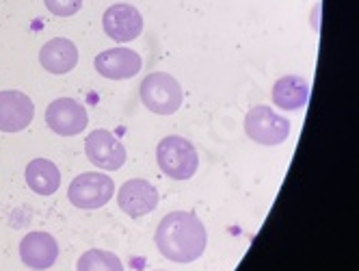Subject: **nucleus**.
Returning <instances> with one entry per match:
<instances>
[{
  "mask_svg": "<svg viewBox=\"0 0 359 271\" xmlns=\"http://www.w3.org/2000/svg\"><path fill=\"white\" fill-rule=\"evenodd\" d=\"M158 252L173 263L197 260L208 245V232L201 219L191 211H173L161 219L154 234Z\"/></svg>",
  "mask_w": 359,
  "mask_h": 271,
  "instance_id": "1",
  "label": "nucleus"
},
{
  "mask_svg": "<svg viewBox=\"0 0 359 271\" xmlns=\"http://www.w3.org/2000/svg\"><path fill=\"white\" fill-rule=\"evenodd\" d=\"M156 161L165 176L173 180H189L199 167V157L195 145L184 137H165L156 147Z\"/></svg>",
  "mask_w": 359,
  "mask_h": 271,
  "instance_id": "2",
  "label": "nucleus"
},
{
  "mask_svg": "<svg viewBox=\"0 0 359 271\" xmlns=\"http://www.w3.org/2000/svg\"><path fill=\"white\" fill-rule=\"evenodd\" d=\"M182 100V87L167 72H154L141 83V103L156 115H173Z\"/></svg>",
  "mask_w": 359,
  "mask_h": 271,
  "instance_id": "3",
  "label": "nucleus"
},
{
  "mask_svg": "<svg viewBox=\"0 0 359 271\" xmlns=\"http://www.w3.org/2000/svg\"><path fill=\"white\" fill-rule=\"evenodd\" d=\"M113 193H115V183L111 176L100 174V171H85V174L72 180L67 198L76 209L95 211L109 204Z\"/></svg>",
  "mask_w": 359,
  "mask_h": 271,
  "instance_id": "4",
  "label": "nucleus"
},
{
  "mask_svg": "<svg viewBox=\"0 0 359 271\" xmlns=\"http://www.w3.org/2000/svg\"><path fill=\"white\" fill-rule=\"evenodd\" d=\"M245 133L260 145H279L290 135V121L271 107H253L245 117Z\"/></svg>",
  "mask_w": 359,
  "mask_h": 271,
  "instance_id": "5",
  "label": "nucleus"
},
{
  "mask_svg": "<svg viewBox=\"0 0 359 271\" xmlns=\"http://www.w3.org/2000/svg\"><path fill=\"white\" fill-rule=\"evenodd\" d=\"M46 124L50 131L61 137H76L89 124L87 109L74 98H57L46 109Z\"/></svg>",
  "mask_w": 359,
  "mask_h": 271,
  "instance_id": "6",
  "label": "nucleus"
},
{
  "mask_svg": "<svg viewBox=\"0 0 359 271\" xmlns=\"http://www.w3.org/2000/svg\"><path fill=\"white\" fill-rule=\"evenodd\" d=\"M102 27H104V33L113 41L128 44L143 33V18L137 7L128 3H117L102 15Z\"/></svg>",
  "mask_w": 359,
  "mask_h": 271,
  "instance_id": "7",
  "label": "nucleus"
},
{
  "mask_svg": "<svg viewBox=\"0 0 359 271\" xmlns=\"http://www.w3.org/2000/svg\"><path fill=\"white\" fill-rule=\"evenodd\" d=\"M85 152L87 159L107 171H115L126 163V147L123 143L109 131H93L85 139Z\"/></svg>",
  "mask_w": 359,
  "mask_h": 271,
  "instance_id": "8",
  "label": "nucleus"
},
{
  "mask_svg": "<svg viewBox=\"0 0 359 271\" xmlns=\"http://www.w3.org/2000/svg\"><path fill=\"white\" fill-rule=\"evenodd\" d=\"M35 117L33 100L18 89L0 91V131L20 133L27 128Z\"/></svg>",
  "mask_w": 359,
  "mask_h": 271,
  "instance_id": "9",
  "label": "nucleus"
},
{
  "mask_svg": "<svg viewBox=\"0 0 359 271\" xmlns=\"http://www.w3.org/2000/svg\"><path fill=\"white\" fill-rule=\"evenodd\" d=\"M117 204L128 217L137 219V217H143V215L151 213L154 209L158 206V191L154 189V185L149 180H143V178L126 180L119 187Z\"/></svg>",
  "mask_w": 359,
  "mask_h": 271,
  "instance_id": "10",
  "label": "nucleus"
},
{
  "mask_svg": "<svg viewBox=\"0 0 359 271\" xmlns=\"http://www.w3.org/2000/svg\"><path fill=\"white\" fill-rule=\"evenodd\" d=\"M20 258L24 265L35 271L50 269L59 258V243L48 232H29L20 243Z\"/></svg>",
  "mask_w": 359,
  "mask_h": 271,
  "instance_id": "11",
  "label": "nucleus"
},
{
  "mask_svg": "<svg viewBox=\"0 0 359 271\" xmlns=\"http://www.w3.org/2000/svg\"><path fill=\"white\" fill-rule=\"evenodd\" d=\"M141 57L130 48H111L95 57V70L109 81H126L141 72Z\"/></svg>",
  "mask_w": 359,
  "mask_h": 271,
  "instance_id": "12",
  "label": "nucleus"
},
{
  "mask_svg": "<svg viewBox=\"0 0 359 271\" xmlns=\"http://www.w3.org/2000/svg\"><path fill=\"white\" fill-rule=\"evenodd\" d=\"M39 61L50 74H67L79 63V48L67 37H55L41 46Z\"/></svg>",
  "mask_w": 359,
  "mask_h": 271,
  "instance_id": "13",
  "label": "nucleus"
},
{
  "mask_svg": "<svg viewBox=\"0 0 359 271\" xmlns=\"http://www.w3.org/2000/svg\"><path fill=\"white\" fill-rule=\"evenodd\" d=\"M271 98H273V105L279 109L299 111L307 105V100H310V83H307L303 77H297V74L281 77L279 81H275Z\"/></svg>",
  "mask_w": 359,
  "mask_h": 271,
  "instance_id": "14",
  "label": "nucleus"
},
{
  "mask_svg": "<svg viewBox=\"0 0 359 271\" xmlns=\"http://www.w3.org/2000/svg\"><path fill=\"white\" fill-rule=\"evenodd\" d=\"M27 185L39 195H53L61 187V171L48 159H33L27 165Z\"/></svg>",
  "mask_w": 359,
  "mask_h": 271,
  "instance_id": "15",
  "label": "nucleus"
},
{
  "mask_svg": "<svg viewBox=\"0 0 359 271\" xmlns=\"http://www.w3.org/2000/svg\"><path fill=\"white\" fill-rule=\"evenodd\" d=\"M76 271H123L117 254L107 250H87L76 265Z\"/></svg>",
  "mask_w": 359,
  "mask_h": 271,
  "instance_id": "16",
  "label": "nucleus"
},
{
  "mask_svg": "<svg viewBox=\"0 0 359 271\" xmlns=\"http://www.w3.org/2000/svg\"><path fill=\"white\" fill-rule=\"evenodd\" d=\"M50 13H55L59 18L74 15L83 9V0H43Z\"/></svg>",
  "mask_w": 359,
  "mask_h": 271,
  "instance_id": "17",
  "label": "nucleus"
}]
</instances>
